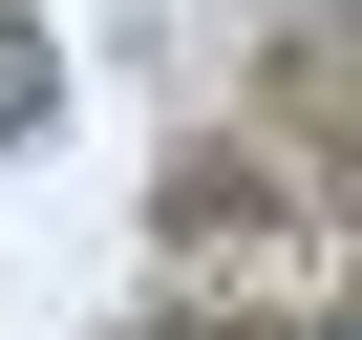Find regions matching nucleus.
<instances>
[{
	"label": "nucleus",
	"instance_id": "f257e3e1",
	"mask_svg": "<svg viewBox=\"0 0 362 340\" xmlns=\"http://www.w3.org/2000/svg\"><path fill=\"white\" fill-rule=\"evenodd\" d=\"M43 107H64V64H43V43H22V22H0V149H22V128H43Z\"/></svg>",
	"mask_w": 362,
	"mask_h": 340
}]
</instances>
